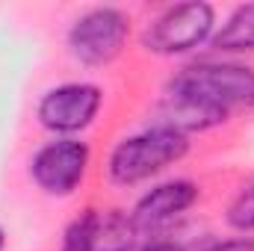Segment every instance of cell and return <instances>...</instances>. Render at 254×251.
<instances>
[{
  "mask_svg": "<svg viewBox=\"0 0 254 251\" xmlns=\"http://www.w3.org/2000/svg\"><path fill=\"white\" fill-rule=\"evenodd\" d=\"M98 207H86L80 216H74L63 231L60 240V251H92V240H95V228H98Z\"/></svg>",
  "mask_w": 254,
  "mask_h": 251,
  "instance_id": "cell-10",
  "label": "cell"
},
{
  "mask_svg": "<svg viewBox=\"0 0 254 251\" xmlns=\"http://www.w3.org/2000/svg\"><path fill=\"white\" fill-rule=\"evenodd\" d=\"M216 54H228V57H240V54H254V3L237 6L225 24L213 33L210 39Z\"/></svg>",
  "mask_w": 254,
  "mask_h": 251,
  "instance_id": "cell-8",
  "label": "cell"
},
{
  "mask_svg": "<svg viewBox=\"0 0 254 251\" xmlns=\"http://www.w3.org/2000/svg\"><path fill=\"white\" fill-rule=\"evenodd\" d=\"M198 198H201L198 184H192L187 178L163 181V184L151 187L136 201L130 219H133V225H136L139 234H157L166 225H172L175 219H181Z\"/></svg>",
  "mask_w": 254,
  "mask_h": 251,
  "instance_id": "cell-7",
  "label": "cell"
},
{
  "mask_svg": "<svg viewBox=\"0 0 254 251\" xmlns=\"http://www.w3.org/2000/svg\"><path fill=\"white\" fill-rule=\"evenodd\" d=\"M198 251H254V237H231V240H216L207 243Z\"/></svg>",
  "mask_w": 254,
  "mask_h": 251,
  "instance_id": "cell-12",
  "label": "cell"
},
{
  "mask_svg": "<svg viewBox=\"0 0 254 251\" xmlns=\"http://www.w3.org/2000/svg\"><path fill=\"white\" fill-rule=\"evenodd\" d=\"M216 30V9L204 0H190L163 9L142 36L145 51L157 57H184L213 39Z\"/></svg>",
  "mask_w": 254,
  "mask_h": 251,
  "instance_id": "cell-4",
  "label": "cell"
},
{
  "mask_svg": "<svg viewBox=\"0 0 254 251\" xmlns=\"http://www.w3.org/2000/svg\"><path fill=\"white\" fill-rule=\"evenodd\" d=\"M89 163H92V151L86 142L74 136H57L30 157V178L45 195L68 198L83 184Z\"/></svg>",
  "mask_w": 254,
  "mask_h": 251,
  "instance_id": "cell-5",
  "label": "cell"
},
{
  "mask_svg": "<svg viewBox=\"0 0 254 251\" xmlns=\"http://www.w3.org/2000/svg\"><path fill=\"white\" fill-rule=\"evenodd\" d=\"M3 246H6V237H3V231H0V251H3Z\"/></svg>",
  "mask_w": 254,
  "mask_h": 251,
  "instance_id": "cell-14",
  "label": "cell"
},
{
  "mask_svg": "<svg viewBox=\"0 0 254 251\" xmlns=\"http://www.w3.org/2000/svg\"><path fill=\"white\" fill-rule=\"evenodd\" d=\"M130 39V15L119 6H92L68 27V51L86 68L116 63Z\"/></svg>",
  "mask_w": 254,
  "mask_h": 251,
  "instance_id": "cell-3",
  "label": "cell"
},
{
  "mask_svg": "<svg viewBox=\"0 0 254 251\" xmlns=\"http://www.w3.org/2000/svg\"><path fill=\"white\" fill-rule=\"evenodd\" d=\"M136 251H184V246H181L178 240H163V237H157V240L139 246Z\"/></svg>",
  "mask_w": 254,
  "mask_h": 251,
  "instance_id": "cell-13",
  "label": "cell"
},
{
  "mask_svg": "<svg viewBox=\"0 0 254 251\" xmlns=\"http://www.w3.org/2000/svg\"><path fill=\"white\" fill-rule=\"evenodd\" d=\"M225 219H228V225H231L237 234H243V237L254 234V178L246 181L243 187L237 189V195H234L231 204H228Z\"/></svg>",
  "mask_w": 254,
  "mask_h": 251,
  "instance_id": "cell-11",
  "label": "cell"
},
{
  "mask_svg": "<svg viewBox=\"0 0 254 251\" xmlns=\"http://www.w3.org/2000/svg\"><path fill=\"white\" fill-rule=\"evenodd\" d=\"M136 249H139V231H136L130 213L119 210V207L101 210L92 251H136Z\"/></svg>",
  "mask_w": 254,
  "mask_h": 251,
  "instance_id": "cell-9",
  "label": "cell"
},
{
  "mask_svg": "<svg viewBox=\"0 0 254 251\" xmlns=\"http://www.w3.org/2000/svg\"><path fill=\"white\" fill-rule=\"evenodd\" d=\"M101 107H104V89L86 80H74L48 89L39 98L36 119L45 130L57 136H74L95 125Z\"/></svg>",
  "mask_w": 254,
  "mask_h": 251,
  "instance_id": "cell-6",
  "label": "cell"
},
{
  "mask_svg": "<svg viewBox=\"0 0 254 251\" xmlns=\"http://www.w3.org/2000/svg\"><path fill=\"white\" fill-rule=\"evenodd\" d=\"M254 110V68L234 60L184 65L163 92L160 122L181 133L225 125L234 113Z\"/></svg>",
  "mask_w": 254,
  "mask_h": 251,
  "instance_id": "cell-1",
  "label": "cell"
},
{
  "mask_svg": "<svg viewBox=\"0 0 254 251\" xmlns=\"http://www.w3.org/2000/svg\"><path fill=\"white\" fill-rule=\"evenodd\" d=\"M190 136L166 125H151L116 142L107 157V178L116 187H136L190 154Z\"/></svg>",
  "mask_w": 254,
  "mask_h": 251,
  "instance_id": "cell-2",
  "label": "cell"
}]
</instances>
